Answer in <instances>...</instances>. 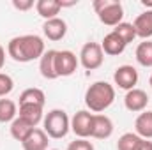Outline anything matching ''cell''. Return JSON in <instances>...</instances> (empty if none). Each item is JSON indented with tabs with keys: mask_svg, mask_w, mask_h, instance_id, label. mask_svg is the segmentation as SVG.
<instances>
[{
	"mask_svg": "<svg viewBox=\"0 0 152 150\" xmlns=\"http://www.w3.org/2000/svg\"><path fill=\"white\" fill-rule=\"evenodd\" d=\"M126 46H127V44H126L122 39L118 37L115 32L106 34V36H104V39H103V42H101L103 53H106V55H110V57L122 55V53H124V50H126Z\"/></svg>",
	"mask_w": 152,
	"mask_h": 150,
	"instance_id": "12",
	"label": "cell"
},
{
	"mask_svg": "<svg viewBox=\"0 0 152 150\" xmlns=\"http://www.w3.org/2000/svg\"><path fill=\"white\" fill-rule=\"evenodd\" d=\"M44 41L36 34H27V36H18L12 37L7 44V53L12 60L16 62H32L37 60L44 55Z\"/></svg>",
	"mask_w": 152,
	"mask_h": 150,
	"instance_id": "1",
	"label": "cell"
},
{
	"mask_svg": "<svg viewBox=\"0 0 152 150\" xmlns=\"http://www.w3.org/2000/svg\"><path fill=\"white\" fill-rule=\"evenodd\" d=\"M136 60L143 67H152V41H143L136 48Z\"/></svg>",
	"mask_w": 152,
	"mask_h": 150,
	"instance_id": "21",
	"label": "cell"
},
{
	"mask_svg": "<svg viewBox=\"0 0 152 150\" xmlns=\"http://www.w3.org/2000/svg\"><path fill=\"white\" fill-rule=\"evenodd\" d=\"M48 134L44 133V129H34L30 133V136L21 143L23 150H48Z\"/></svg>",
	"mask_w": 152,
	"mask_h": 150,
	"instance_id": "13",
	"label": "cell"
},
{
	"mask_svg": "<svg viewBox=\"0 0 152 150\" xmlns=\"http://www.w3.org/2000/svg\"><path fill=\"white\" fill-rule=\"evenodd\" d=\"M92 125H94V113L81 110L71 118V131L78 138L87 140L92 134Z\"/></svg>",
	"mask_w": 152,
	"mask_h": 150,
	"instance_id": "7",
	"label": "cell"
},
{
	"mask_svg": "<svg viewBox=\"0 0 152 150\" xmlns=\"http://www.w3.org/2000/svg\"><path fill=\"white\" fill-rule=\"evenodd\" d=\"M11 136L16 140V141H20V143H23L28 136H30V133L36 129L34 125H30L27 120H23V118H20V117H16L12 122H11Z\"/></svg>",
	"mask_w": 152,
	"mask_h": 150,
	"instance_id": "16",
	"label": "cell"
},
{
	"mask_svg": "<svg viewBox=\"0 0 152 150\" xmlns=\"http://www.w3.org/2000/svg\"><path fill=\"white\" fill-rule=\"evenodd\" d=\"M18 115V108H16V103L11 101V99H0V122L2 124H7V122H12Z\"/></svg>",
	"mask_w": 152,
	"mask_h": 150,
	"instance_id": "22",
	"label": "cell"
},
{
	"mask_svg": "<svg viewBox=\"0 0 152 150\" xmlns=\"http://www.w3.org/2000/svg\"><path fill=\"white\" fill-rule=\"evenodd\" d=\"M134 30H136V37H142V39H147L152 37V11H145L142 14L136 16L134 23H133Z\"/></svg>",
	"mask_w": 152,
	"mask_h": 150,
	"instance_id": "14",
	"label": "cell"
},
{
	"mask_svg": "<svg viewBox=\"0 0 152 150\" xmlns=\"http://www.w3.org/2000/svg\"><path fill=\"white\" fill-rule=\"evenodd\" d=\"M71 129V120L64 110H51L44 117V133L48 138L53 140H62L67 136Z\"/></svg>",
	"mask_w": 152,
	"mask_h": 150,
	"instance_id": "4",
	"label": "cell"
},
{
	"mask_svg": "<svg viewBox=\"0 0 152 150\" xmlns=\"http://www.w3.org/2000/svg\"><path fill=\"white\" fill-rule=\"evenodd\" d=\"M149 83H151V87H152V76H151V79H149Z\"/></svg>",
	"mask_w": 152,
	"mask_h": 150,
	"instance_id": "31",
	"label": "cell"
},
{
	"mask_svg": "<svg viewBox=\"0 0 152 150\" xmlns=\"http://www.w3.org/2000/svg\"><path fill=\"white\" fill-rule=\"evenodd\" d=\"M113 32L120 39H122L126 44L133 42V41H134V37H136V30H134L133 23H126V21H122L120 25H117V27L113 28Z\"/></svg>",
	"mask_w": 152,
	"mask_h": 150,
	"instance_id": "24",
	"label": "cell"
},
{
	"mask_svg": "<svg viewBox=\"0 0 152 150\" xmlns=\"http://www.w3.org/2000/svg\"><path fill=\"white\" fill-rule=\"evenodd\" d=\"M12 5L18 11H28V9L34 7V2L32 0H12Z\"/></svg>",
	"mask_w": 152,
	"mask_h": 150,
	"instance_id": "27",
	"label": "cell"
},
{
	"mask_svg": "<svg viewBox=\"0 0 152 150\" xmlns=\"http://www.w3.org/2000/svg\"><path fill=\"white\" fill-rule=\"evenodd\" d=\"M53 150H57V149H53Z\"/></svg>",
	"mask_w": 152,
	"mask_h": 150,
	"instance_id": "32",
	"label": "cell"
},
{
	"mask_svg": "<svg viewBox=\"0 0 152 150\" xmlns=\"http://www.w3.org/2000/svg\"><path fill=\"white\" fill-rule=\"evenodd\" d=\"M46 103V95L41 88H27L21 92L20 95V104H39L44 106Z\"/></svg>",
	"mask_w": 152,
	"mask_h": 150,
	"instance_id": "20",
	"label": "cell"
},
{
	"mask_svg": "<svg viewBox=\"0 0 152 150\" xmlns=\"http://www.w3.org/2000/svg\"><path fill=\"white\" fill-rule=\"evenodd\" d=\"M4 66H5V50H4V46H0V71Z\"/></svg>",
	"mask_w": 152,
	"mask_h": 150,
	"instance_id": "29",
	"label": "cell"
},
{
	"mask_svg": "<svg viewBox=\"0 0 152 150\" xmlns=\"http://www.w3.org/2000/svg\"><path fill=\"white\" fill-rule=\"evenodd\" d=\"M92 7H94L101 23H104L108 27H117L122 23L124 7L120 2H117V0H94Z\"/></svg>",
	"mask_w": 152,
	"mask_h": 150,
	"instance_id": "3",
	"label": "cell"
},
{
	"mask_svg": "<svg viewBox=\"0 0 152 150\" xmlns=\"http://www.w3.org/2000/svg\"><path fill=\"white\" fill-rule=\"evenodd\" d=\"M138 150H152V141H149V140H142Z\"/></svg>",
	"mask_w": 152,
	"mask_h": 150,
	"instance_id": "28",
	"label": "cell"
},
{
	"mask_svg": "<svg viewBox=\"0 0 152 150\" xmlns=\"http://www.w3.org/2000/svg\"><path fill=\"white\" fill-rule=\"evenodd\" d=\"M18 117L27 120L30 125L36 127L39 122L42 120V106H39V104H20Z\"/></svg>",
	"mask_w": 152,
	"mask_h": 150,
	"instance_id": "19",
	"label": "cell"
},
{
	"mask_svg": "<svg viewBox=\"0 0 152 150\" xmlns=\"http://www.w3.org/2000/svg\"><path fill=\"white\" fill-rule=\"evenodd\" d=\"M12 88H14L12 78L5 73H0V97H5L7 94H11Z\"/></svg>",
	"mask_w": 152,
	"mask_h": 150,
	"instance_id": "25",
	"label": "cell"
},
{
	"mask_svg": "<svg viewBox=\"0 0 152 150\" xmlns=\"http://www.w3.org/2000/svg\"><path fill=\"white\" fill-rule=\"evenodd\" d=\"M115 101V88L106 81L92 83L85 92V104L90 111L101 113L110 108Z\"/></svg>",
	"mask_w": 152,
	"mask_h": 150,
	"instance_id": "2",
	"label": "cell"
},
{
	"mask_svg": "<svg viewBox=\"0 0 152 150\" xmlns=\"http://www.w3.org/2000/svg\"><path fill=\"white\" fill-rule=\"evenodd\" d=\"M142 4L145 7H149V11H152V0H142Z\"/></svg>",
	"mask_w": 152,
	"mask_h": 150,
	"instance_id": "30",
	"label": "cell"
},
{
	"mask_svg": "<svg viewBox=\"0 0 152 150\" xmlns=\"http://www.w3.org/2000/svg\"><path fill=\"white\" fill-rule=\"evenodd\" d=\"M104 62V53L99 42H87L83 44L81 51H80V64L87 69V71H96L103 66Z\"/></svg>",
	"mask_w": 152,
	"mask_h": 150,
	"instance_id": "5",
	"label": "cell"
},
{
	"mask_svg": "<svg viewBox=\"0 0 152 150\" xmlns=\"http://www.w3.org/2000/svg\"><path fill=\"white\" fill-rule=\"evenodd\" d=\"M113 79H115V85H118V88L129 92L138 83V71L133 66H120V67L115 69Z\"/></svg>",
	"mask_w": 152,
	"mask_h": 150,
	"instance_id": "8",
	"label": "cell"
},
{
	"mask_svg": "<svg viewBox=\"0 0 152 150\" xmlns=\"http://www.w3.org/2000/svg\"><path fill=\"white\" fill-rule=\"evenodd\" d=\"M134 131L142 140H152V111H143L134 122Z\"/></svg>",
	"mask_w": 152,
	"mask_h": 150,
	"instance_id": "18",
	"label": "cell"
},
{
	"mask_svg": "<svg viewBox=\"0 0 152 150\" xmlns=\"http://www.w3.org/2000/svg\"><path fill=\"white\" fill-rule=\"evenodd\" d=\"M78 57H76L73 51L69 50H62V51H57L55 55V71L57 76H71L75 74V71L78 69Z\"/></svg>",
	"mask_w": 152,
	"mask_h": 150,
	"instance_id": "6",
	"label": "cell"
},
{
	"mask_svg": "<svg viewBox=\"0 0 152 150\" xmlns=\"http://www.w3.org/2000/svg\"><path fill=\"white\" fill-rule=\"evenodd\" d=\"M140 143H142V138L136 133H126L118 138L117 150H138Z\"/></svg>",
	"mask_w": 152,
	"mask_h": 150,
	"instance_id": "23",
	"label": "cell"
},
{
	"mask_svg": "<svg viewBox=\"0 0 152 150\" xmlns=\"http://www.w3.org/2000/svg\"><path fill=\"white\" fill-rule=\"evenodd\" d=\"M62 5L60 0H37L36 2V11L41 18L44 20H53L57 18V14L60 12Z\"/></svg>",
	"mask_w": 152,
	"mask_h": 150,
	"instance_id": "17",
	"label": "cell"
},
{
	"mask_svg": "<svg viewBox=\"0 0 152 150\" xmlns=\"http://www.w3.org/2000/svg\"><path fill=\"white\" fill-rule=\"evenodd\" d=\"M113 134V122L110 117L96 113L94 115V125H92V138L96 140H108Z\"/></svg>",
	"mask_w": 152,
	"mask_h": 150,
	"instance_id": "9",
	"label": "cell"
},
{
	"mask_svg": "<svg viewBox=\"0 0 152 150\" xmlns=\"http://www.w3.org/2000/svg\"><path fill=\"white\" fill-rule=\"evenodd\" d=\"M42 32L50 41H60L67 34V23L58 16L53 18V20H46L44 25H42Z\"/></svg>",
	"mask_w": 152,
	"mask_h": 150,
	"instance_id": "11",
	"label": "cell"
},
{
	"mask_svg": "<svg viewBox=\"0 0 152 150\" xmlns=\"http://www.w3.org/2000/svg\"><path fill=\"white\" fill-rule=\"evenodd\" d=\"M67 150H94V145L88 141V140H83V138H78L75 141L69 143Z\"/></svg>",
	"mask_w": 152,
	"mask_h": 150,
	"instance_id": "26",
	"label": "cell"
},
{
	"mask_svg": "<svg viewBox=\"0 0 152 150\" xmlns=\"http://www.w3.org/2000/svg\"><path fill=\"white\" fill-rule=\"evenodd\" d=\"M124 104H126V108L129 111H133V113L143 111L147 108V104H149V95H147V92H143L140 88H133V90H129L126 94Z\"/></svg>",
	"mask_w": 152,
	"mask_h": 150,
	"instance_id": "10",
	"label": "cell"
},
{
	"mask_svg": "<svg viewBox=\"0 0 152 150\" xmlns=\"http://www.w3.org/2000/svg\"><path fill=\"white\" fill-rule=\"evenodd\" d=\"M55 55H57V50H48L39 58V71H41V76L46 78V79L58 78L57 71H55Z\"/></svg>",
	"mask_w": 152,
	"mask_h": 150,
	"instance_id": "15",
	"label": "cell"
}]
</instances>
